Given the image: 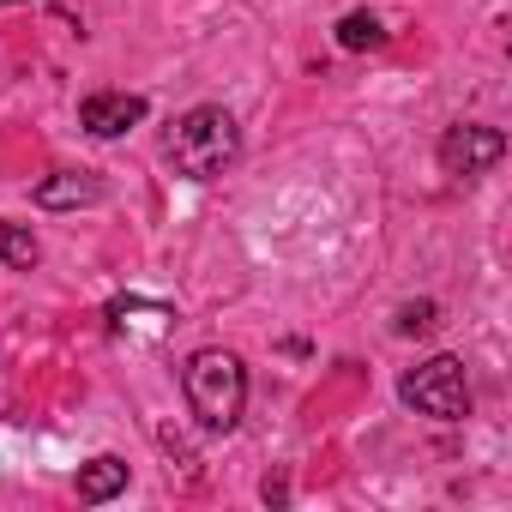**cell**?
<instances>
[{"mask_svg":"<svg viewBox=\"0 0 512 512\" xmlns=\"http://www.w3.org/2000/svg\"><path fill=\"white\" fill-rule=\"evenodd\" d=\"M235 151H241V127H235V115L217 109V103L187 109V115L175 121V133H169V163H175L187 181L223 175V169L235 163Z\"/></svg>","mask_w":512,"mask_h":512,"instance_id":"cell-1","label":"cell"},{"mask_svg":"<svg viewBox=\"0 0 512 512\" xmlns=\"http://www.w3.org/2000/svg\"><path fill=\"white\" fill-rule=\"evenodd\" d=\"M181 386H187L193 416H199L211 434H229V428L241 422V404H247V368H241V356H229V350H199V356H187Z\"/></svg>","mask_w":512,"mask_h":512,"instance_id":"cell-2","label":"cell"},{"mask_svg":"<svg viewBox=\"0 0 512 512\" xmlns=\"http://www.w3.org/2000/svg\"><path fill=\"white\" fill-rule=\"evenodd\" d=\"M398 398H404L416 416L464 422V416H470V380H464V362H458V356H428L422 368H410V374L398 380Z\"/></svg>","mask_w":512,"mask_h":512,"instance_id":"cell-3","label":"cell"},{"mask_svg":"<svg viewBox=\"0 0 512 512\" xmlns=\"http://www.w3.org/2000/svg\"><path fill=\"white\" fill-rule=\"evenodd\" d=\"M500 157H506V133H500V127H470V121H458V127H446V139H440V169L458 175V181L494 169Z\"/></svg>","mask_w":512,"mask_h":512,"instance_id":"cell-4","label":"cell"},{"mask_svg":"<svg viewBox=\"0 0 512 512\" xmlns=\"http://www.w3.org/2000/svg\"><path fill=\"white\" fill-rule=\"evenodd\" d=\"M139 121H145V97H133V91H97V97L79 103V127L97 133V139H121Z\"/></svg>","mask_w":512,"mask_h":512,"instance_id":"cell-5","label":"cell"},{"mask_svg":"<svg viewBox=\"0 0 512 512\" xmlns=\"http://www.w3.org/2000/svg\"><path fill=\"white\" fill-rule=\"evenodd\" d=\"M97 199H103V181L85 175V169H79V175H73V169H67V175H49V181L37 187V205H43V211H73V205H97Z\"/></svg>","mask_w":512,"mask_h":512,"instance_id":"cell-6","label":"cell"},{"mask_svg":"<svg viewBox=\"0 0 512 512\" xmlns=\"http://www.w3.org/2000/svg\"><path fill=\"white\" fill-rule=\"evenodd\" d=\"M127 488V458H115V452H103V458H91L85 470H79V500H115Z\"/></svg>","mask_w":512,"mask_h":512,"instance_id":"cell-7","label":"cell"},{"mask_svg":"<svg viewBox=\"0 0 512 512\" xmlns=\"http://www.w3.org/2000/svg\"><path fill=\"white\" fill-rule=\"evenodd\" d=\"M338 43L362 55V49H386V31L374 13H350V19H338Z\"/></svg>","mask_w":512,"mask_h":512,"instance_id":"cell-8","label":"cell"},{"mask_svg":"<svg viewBox=\"0 0 512 512\" xmlns=\"http://www.w3.org/2000/svg\"><path fill=\"white\" fill-rule=\"evenodd\" d=\"M0 260L19 266V272H31V266H37V235H31V229H13L7 217H0Z\"/></svg>","mask_w":512,"mask_h":512,"instance_id":"cell-9","label":"cell"},{"mask_svg":"<svg viewBox=\"0 0 512 512\" xmlns=\"http://www.w3.org/2000/svg\"><path fill=\"white\" fill-rule=\"evenodd\" d=\"M440 326V308L434 302H410V308H398V332L404 338H428Z\"/></svg>","mask_w":512,"mask_h":512,"instance_id":"cell-10","label":"cell"},{"mask_svg":"<svg viewBox=\"0 0 512 512\" xmlns=\"http://www.w3.org/2000/svg\"><path fill=\"white\" fill-rule=\"evenodd\" d=\"M0 7H19V0H0Z\"/></svg>","mask_w":512,"mask_h":512,"instance_id":"cell-11","label":"cell"}]
</instances>
